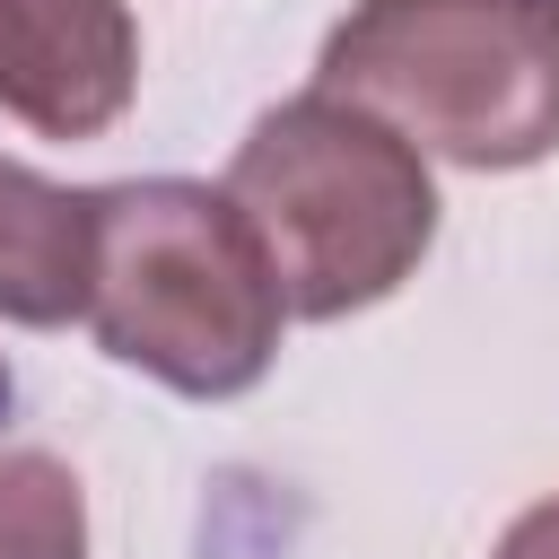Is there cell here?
Segmentation results:
<instances>
[{"instance_id":"obj_1","label":"cell","mask_w":559,"mask_h":559,"mask_svg":"<svg viewBox=\"0 0 559 559\" xmlns=\"http://www.w3.org/2000/svg\"><path fill=\"white\" fill-rule=\"evenodd\" d=\"M218 192L253 227V245L280 280V306L297 323H341V314L393 297L437 236L428 157L332 87L271 105L236 140Z\"/></svg>"},{"instance_id":"obj_2","label":"cell","mask_w":559,"mask_h":559,"mask_svg":"<svg viewBox=\"0 0 559 559\" xmlns=\"http://www.w3.org/2000/svg\"><path fill=\"white\" fill-rule=\"evenodd\" d=\"M87 323L105 358L227 402L271 376L280 358V280L218 183L140 175L96 192V262H87Z\"/></svg>"},{"instance_id":"obj_3","label":"cell","mask_w":559,"mask_h":559,"mask_svg":"<svg viewBox=\"0 0 559 559\" xmlns=\"http://www.w3.org/2000/svg\"><path fill=\"white\" fill-rule=\"evenodd\" d=\"M314 87L393 122L419 157L507 175L559 148V0H358Z\"/></svg>"},{"instance_id":"obj_4","label":"cell","mask_w":559,"mask_h":559,"mask_svg":"<svg viewBox=\"0 0 559 559\" xmlns=\"http://www.w3.org/2000/svg\"><path fill=\"white\" fill-rule=\"evenodd\" d=\"M140 87V26L122 0H0V114L44 140H96Z\"/></svg>"},{"instance_id":"obj_5","label":"cell","mask_w":559,"mask_h":559,"mask_svg":"<svg viewBox=\"0 0 559 559\" xmlns=\"http://www.w3.org/2000/svg\"><path fill=\"white\" fill-rule=\"evenodd\" d=\"M87 262H96V192H61L35 166L0 157V323L87 314Z\"/></svg>"},{"instance_id":"obj_6","label":"cell","mask_w":559,"mask_h":559,"mask_svg":"<svg viewBox=\"0 0 559 559\" xmlns=\"http://www.w3.org/2000/svg\"><path fill=\"white\" fill-rule=\"evenodd\" d=\"M0 559H87V498L70 463L35 445L0 454Z\"/></svg>"},{"instance_id":"obj_7","label":"cell","mask_w":559,"mask_h":559,"mask_svg":"<svg viewBox=\"0 0 559 559\" xmlns=\"http://www.w3.org/2000/svg\"><path fill=\"white\" fill-rule=\"evenodd\" d=\"M498 559H559V498H542V507H524V515L507 524V542H498Z\"/></svg>"}]
</instances>
